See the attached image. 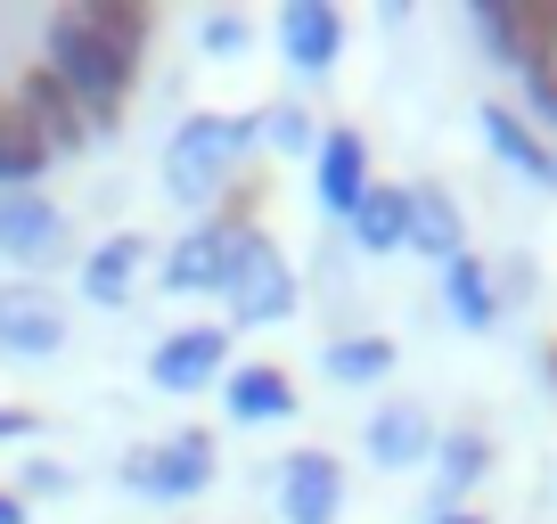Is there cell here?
<instances>
[{
  "label": "cell",
  "instance_id": "cell-1",
  "mask_svg": "<svg viewBox=\"0 0 557 524\" xmlns=\"http://www.w3.org/2000/svg\"><path fill=\"white\" fill-rule=\"evenodd\" d=\"M41 41H50V58L41 66L58 74V83L74 90V107L90 115V132H115V115H123V99H132V74H139V58L123 50V41H107L99 25L83 17V9H58L50 25H41Z\"/></svg>",
  "mask_w": 557,
  "mask_h": 524
},
{
  "label": "cell",
  "instance_id": "cell-2",
  "mask_svg": "<svg viewBox=\"0 0 557 524\" xmlns=\"http://www.w3.org/2000/svg\"><path fill=\"white\" fill-rule=\"evenodd\" d=\"M255 148H262L255 115H189L173 140H164V189H173V205H189V213L222 205L238 164L255 157Z\"/></svg>",
  "mask_w": 557,
  "mask_h": 524
},
{
  "label": "cell",
  "instance_id": "cell-3",
  "mask_svg": "<svg viewBox=\"0 0 557 524\" xmlns=\"http://www.w3.org/2000/svg\"><path fill=\"white\" fill-rule=\"evenodd\" d=\"M475 34L517 66V83H557V0H475Z\"/></svg>",
  "mask_w": 557,
  "mask_h": 524
},
{
  "label": "cell",
  "instance_id": "cell-4",
  "mask_svg": "<svg viewBox=\"0 0 557 524\" xmlns=\"http://www.w3.org/2000/svg\"><path fill=\"white\" fill-rule=\"evenodd\" d=\"M246 229H255V205H246V197H222V213L197 222L189 238L164 254V296H222V279H230V262H238Z\"/></svg>",
  "mask_w": 557,
  "mask_h": 524
},
{
  "label": "cell",
  "instance_id": "cell-5",
  "mask_svg": "<svg viewBox=\"0 0 557 524\" xmlns=\"http://www.w3.org/2000/svg\"><path fill=\"white\" fill-rule=\"evenodd\" d=\"M213 435L206 426H181V435L148 442V451L123 459V491H139V500H197V491L213 484Z\"/></svg>",
  "mask_w": 557,
  "mask_h": 524
},
{
  "label": "cell",
  "instance_id": "cell-6",
  "mask_svg": "<svg viewBox=\"0 0 557 524\" xmlns=\"http://www.w3.org/2000/svg\"><path fill=\"white\" fill-rule=\"evenodd\" d=\"M222 303L238 328H262V320H287L296 312V271H287V254H278L262 229H246L238 262H230V279H222Z\"/></svg>",
  "mask_w": 557,
  "mask_h": 524
},
{
  "label": "cell",
  "instance_id": "cell-7",
  "mask_svg": "<svg viewBox=\"0 0 557 524\" xmlns=\"http://www.w3.org/2000/svg\"><path fill=\"white\" fill-rule=\"evenodd\" d=\"M9 115H17L25 132L50 148V157H83V148L99 140V132H90V115L74 107V90L58 83L50 66H25V74H17V90H9Z\"/></svg>",
  "mask_w": 557,
  "mask_h": 524
},
{
  "label": "cell",
  "instance_id": "cell-8",
  "mask_svg": "<svg viewBox=\"0 0 557 524\" xmlns=\"http://www.w3.org/2000/svg\"><path fill=\"white\" fill-rule=\"evenodd\" d=\"M66 352V303L41 279H0V361H58Z\"/></svg>",
  "mask_w": 557,
  "mask_h": 524
},
{
  "label": "cell",
  "instance_id": "cell-9",
  "mask_svg": "<svg viewBox=\"0 0 557 524\" xmlns=\"http://www.w3.org/2000/svg\"><path fill=\"white\" fill-rule=\"evenodd\" d=\"M148 377H157L164 394H197V385L230 377V328H213V320H197V328H173L157 352H148Z\"/></svg>",
  "mask_w": 557,
  "mask_h": 524
},
{
  "label": "cell",
  "instance_id": "cell-10",
  "mask_svg": "<svg viewBox=\"0 0 557 524\" xmlns=\"http://www.w3.org/2000/svg\"><path fill=\"white\" fill-rule=\"evenodd\" d=\"M336 508H345V459L336 451L278 459V516L287 524H336Z\"/></svg>",
  "mask_w": 557,
  "mask_h": 524
},
{
  "label": "cell",
  "instance_id": "cell-11",
  "mask_svg": "<svg viewBox=\"0 0 557 524\" xmlns=\"http://www.w3.org/2000/svg\"><path fill=\"white\" fill-rule=\"evenodd\" d=\"M278 58H287L304 83H320V74L345 58V9H329V0H287V9H278Z\"/></svg>",
  "mask_w": 557,
  "mask_h": 524
},
{
  "label": "cell",
  "instance_id": "cell-12",
  "mask_svg": "<svg viewBox=\"0 0 557 524\" xmlns=\"http://www.w3.org/2000/svg\"><path fill=\"white\" fill-rule=\"evenodd\" d=\"M401 246L410 254H468V222H459V197L443 189V180H418V189H401Z\"/></svg>",
  "mask_w": 557,
  "mask_h": 524
},
{
  "label": "cell",
  "instance_id": "cell-13",
  "mask_svg": "<svg viewBox=\"0 0 557 524\" xmlns=\"http://www.w3.org/2000/svg\"><path fill=\"white\" fill-rule=\"evenodd\" d=\"M58 246H66V213H58L41 189L0 197V254L17 262V271H41V262H50Z\"/></svg>",
  "mask_w": 557,
  "mask_h": 524
},
{
  "label": "cell",
  "instance_id": "cell-14",
  "mask_svg": "<svg viewBox=\"0 0 557 524\" xmlns=\"http://www.w3.org/2000/svg\"><path fill=\"white\" fill-rule=\"evenodd\" d=\"M435 442H443V426H435V410H426V402H385L377 419H369V459H377V467H394V475L426 467V459H435Z\"/></svg>",
  "mask_w": 557,
  "mask_h": 524
},
{
  "label": "cell",
  "instance_id": "cell-15",
  "mask_svg": "<svg viewBox=\"0 0 557 524\" xmlns=\"http://www.w3.org/2000/svg\"><path fill=\"white\" fill-rule=\"evenodd\" d=\"M320 205H329V222H352L369 197V140L352 132V123H336V132H320Z\"/></svg>",
  "mask_w": 557,
  "mask_h": 524
},
{
  "label": "cell",
  "instance_id": "cell-16",
  "mask_svg": "<svg viewBox=\"0 0 557 524\" xmlns=\"http://www.w3.org/2000/svg\"><path fill=\"white\" fill-rule=\"evenodd\" d=\"M475 123H484V140H492V157L508 164V173H524L533 189H557V148L541 140L533 123L517 115V107H500V99H484L475 107Z\"/></svg>",
  "mask_w": 557,
  "mask_h": 524
},
{
  "label": "cell",
  "instance_id": "cell-17",
  "mask_svg": "<svg viewBox=\"0 0 557 524\" xmlns=\"http://www.w3.org/2000/svg\"><path fill=\"white\" fill-rule=\"evenodd\" d=\"M139 271H148V238L139 229H115V238H99L83 254V303H99V312H123L139 287Z\"/></svg>",
  "mask_w": 557,
  "mask_h": 524
},
{
  "label": "cell",
  "instance_id": "cell-18",
  "mask_svg": "<svg viewBox=\"0 0 557 524\" xmlns=\"http://www.w3.org/2000/svg\"><path fill=\"white\" fill-rule=\"evenodd\" d=\"M222 402H230V419H238V426H271V419L296 410V377H287L278 361H238L222 377Z\"/></svg>",
  "mask_w": 557,
  "mask_h": 524
},
{
  "label": "cell",
  "instance_id": "cell-19",
  "mask_svg": "<svg viewBox=\"0 0 557 524\" xmlns=\"http://www.w3.org/2000/svg\"><path fill=\"white\" fill-rule=\"evenodd\" d=\"M443 312H451L468 336H484L492 320H500V279H492V262H475V254L443 262Z\"/></svg>",
  "mask_w": 557,
  "mask_h": 524
},
{
  "label": "cell",
  "instance_id": "cell-20",
  "mask_svg": "<svg viewBox=\"0 0 557 524\" xmlns=\"http://www.w3.org/2000/svg\"><path fill=\"white\" fill-rule=\"evenodd\" d=\"M426 467L443 475V491H435V508H459V491H475L492 475V435L484 426H451V435L435 442V459Z\"/></svg>",
  "mask_w": 557,
  "mask_h": 524
},
{
  "label": "cell",
  "instance_id": "cell-21",
  "mask_svg": "<svg viewBox=\"0 0 557 524\" xmlns=\"http://www.w3.org/2000/svg\"><path fill=\"white\" fill-rule=\"evenodd\" d=\"M320 369L336 385H377V377H394V345L385 336H336V345H320Z\"/></svg>",
  "mask_w": 557,
  "mask_h": 524
},
{
  "label": "cell",
  "instance_id": "cell-22",
  "mask_svg": "<svg viewBox=\"0 0 557 524\" xmlns=\"http://www.w3.org/2000/svg\"><path fill=\"white\" fill-rule=\"evenodd\" d=\"M50 173V148L25 132L9 107H0V197H17V189H34V180Z\"/></svg>",
  "mask_w": 557,
  "mask_h": 524
},
{
  "label": "cell",
  "instance_id": "cell-23",
  "mask_svg": "<svg viewBox=\"0 0 557 524\" xmlns=\"http://www.w3.org/2000/svg\"><path fill=\"white\" fill-rule=\"evenodd\" d=\"M352 246L361 254H394L401 246V189H385V180H369V197H361V213H352Z\"/></svg>",
  "mask_w": 557,
  "mask_h": 524
},
{
  "label": "cell",
  "instance_id": "cell-24",
  "mask_svg": "<svg viewBox=\"0 0 557 524\" xmlns=\"http://www.w3.org/2000/svg\"><path fill=\"white\" fill-rule=\"evenodd\" d=\"M83 17L99 25L107 41H123V50H148V41H157V9H139V0H83Z\"/></svg>",
  "mask_w": 557,
  "mask_h": 524
},
{
  "label": "cell",
  "instance_id": "cell-25",
  "mask_svg": "<svg viewBox=\"0 0 557 524\" xmlns=\"http://www.w3.org/2000/svg\"><path fill=\"white\" fill-rule=\"evenodd\" d=\"M255 132H262V148H278V157H304V148H320V132H312V107H304V99H278V107H262V115H255Z\"/></svg>",
  "mask_w": 557,
  "mask_h": 524
},
{
  "label": "cell",
  "instance_id": "cell-26",
  "mask_svg": "<svg viewBox=\"0 0 557 524\" xmlns=\"http://www.w3.org/2000/svg\"><path fill=\"white\" fill-rule=\"evenodd\" d=\"M66 484H74V475L58 467V459H34V467H25V484H17V500H58Z\"/></svg>",
  "mask_w": 557,
  "mask_h": 524
},
{
  "label": "cell",
  "instance_id": "cell-27",
  "mask_svg": "<svg viewBox=\"0 0 557 524\" xmlns=\"http://www.w3.org/2000/svg\"><path fill=\"white\" fill-rule=\"evenodd\" d=\"M246 41H255V25H246V17H206V50H246Z\"/></svg>",
  "mask_w": 557,
  "mask_h": 524
},
{
  "label": "cell",
  "instance_id": "cell-28",
  "mask_svg": "<svg viewBox=\"0 0 557 524\" xmlns=\"http://www.w3.org/2000/svg\"><path fill=\"white\" fill-rule=\"evenodd\" d=\"M524 99H533V115L557 123V83H524Z\"/></svg>",
  "mask_w": 557,
  "mask_h": 524
},
{
  "label": "cell",
  "instance_id": "cell-29",
  "mask_svg": "<svg viewBox=\"0 0 557 524\" xmlns=\"http://www.w3.org/2000/svg\"><path fill=\"white\" fill-rule=\"evenodd\" d=\"M9 435H34V410H0V442Z\"/></svg>",
  "mask_w": 557,
  "mask_h": 524
},
{
  "label": "cell",
  "instance_id": "cell-30",
  "mask_svg": "<svg viewBox=\"0 0 557 524\" xmlns=\"http://www.w3.org/2000/svg\"><path fill=\"white\" fill-rule=\"evenodd\" d=\"M0 524H25V500H17V491H0Z\"/></svg>",
  "mask_w": 557,
  "mask_h": 524
},
{
  "label": "cell",
  "instance_id": "cell-31",
  "mask_svg": "<svg viewBox=\"0 0 557 524\" xmlns=\"http://www.w3.org/2000/svg\"><path fill=\"white\" fill-rule=\"evenodd\" d=\"M435 524H484L475 508H435Z\"/></svg>",
  "mask_w": 557,
  "mask_h": 524
},
{
  "label": "cell",
  "instance_id": "cell-32",
  "mask_svg": "<svg viewBox=\"0 0 557 524\" xmlns=\"http://www.w3.org/2000/svg\"><path fill=\"white\" fill-rule=\"evenodd\" d=\"M541 377L557 385V336H549V345H541Z\"/></svg>",
  "mask_w": 557,
  "mask_h": 524
}]
</instances>
